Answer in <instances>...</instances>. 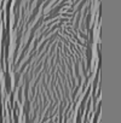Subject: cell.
Wrapping results in <instances>:
<instances>
[{
  "label": "cell",
  "instance_id": "6da1fadb",
  "mask_svg": "<svg viewBox=\"0 0 121 123\" xmlns=\"http://www.w3.org/2000/svg\"><path fill=\"white\" fill-rule=\"evenodd\" d=\"M5 88H6L7 93L11 92V75H10V71H5Z\"/></svg>",
  "mask_w": 121,
  "mask_h": 123
}]
</instances>
